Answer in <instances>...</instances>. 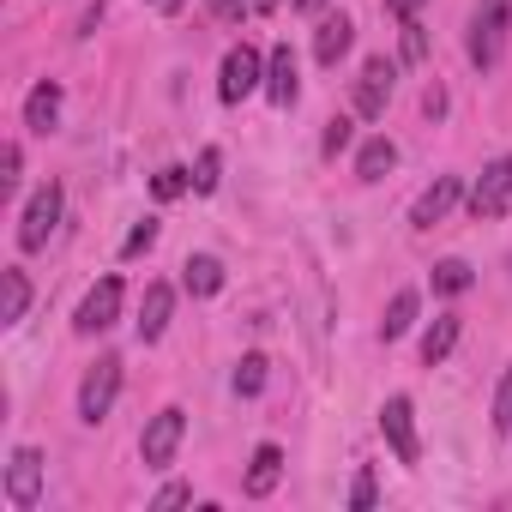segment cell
I'll return each instance as SVG.
<instances>
[{
    "mask_svg": "<svg viewBox=\"0 0 512 512\" xmlns=\"http://www.w3.org/2000/svg\"><path fill=\"white\" fill-rule=\"evenodd\" d=\"M404 61H428V31L416 19H404Z\"/></svg>",
    "mask_w": 512,
    "mask_h": 512,
    "instance_id": "obj_28",
    "label": "cell"
},
{
    "mask_svg": "<svg viewBox=\"0 0 512 512\" xmlns=\"http://www.w3.org/2000/svg\"><path fill=\"white\" fill-rule=\"evenodd\" d=\"M181 290L187 296H217L223 290V260H217V253H187V266H181Z\"/></svg>",
    "mask_w": 512,
    "mask_h": 512,
    "instance_id": "obj_15",
    "label": "cell"
},
{
    "mask_svg": "<svg viewBox=\"0 0 512 512\" xmlns=\"http://www.w3.org/2000/svg\"><path fill=\"white\" fill-rule=\"evenodd\" d=\"M55 121H61V85H55V79H43V85L25 97V127L49 139V133H55Z\"/></svg>",
    "mask_w": 512,
    "mask_h": 512,
    "instance_id": "obj_16",
    "label": "cell"
},
{
    "mask_svg": "<svg viewBox=\"0 0 512 512\" xmlns=\"http://www.w3.org/2000/svg\"><path fill=\"white\" fill-rule=\"evenodd\" d=\"M19 163H25V151H19V145H7V157H0V169H7L0 181H7V187H19Z\"/></svg>",
    "mask_w": 512,
    "mask_h": 512,
    "instance_id": "obj_32",
    "label": "cell"
},
{
    "mask_svg": "<svg viewBox=\"0 0 512 512\" xmlns=\"http://www.w3.org/2000/svg\"><path fill=\"white\" fill-rule=\"evenodd\" d=\"M0 284H7L0 320H7V326H19V320H25V308H31V284H25V272H19V266H13V272H0Z\"/></svg>",
    "mask_w": 512,
    "mask_h": 512,
    "instance_id": "obj_21",
    "label": "cell"
},
{
    "mask_svg": "<svg viewBox=\"0 0 512 512\" xmlns=\"http://www.w3.org/2000/svg\"><path fill=\"white\" fill-rule=\"evenodd\" d=\"M205 7H211V13H217V19H241V13H247V7H253V0H205Z\"/></svg>",
    "mask_w": 512,
    "mask_h": 512,
    "instance_id": "obj_33",
    "label": "cell"
},
{
    "mask_svg": "<svg viewBox=\"0 0 512 512\" xmlns=\"http://www.w3.org/2000/svg\"><path fill=\"white\" fill-rule=\"evenodd\" d=\"M434 290H440V296H464V290H470V266H464V260H440V266H434Z\"/></svg>",
    "mask_w": 512,
    "mask_h": 512,
    "instance_id": "obj_22",
    "label": "cell"
},
{
    "mask_svg": "<svg viewBox=\"0 0 512 512\" xmlns=\"http://www.w3.org/2000/svg\"><path fill=\"white\" fill-rule=\"evenodd\" d=\"M494 428L512 434V368H506V380H500V392H494Z\"/></svg>",
    "mask_w": 512,
    "mask_h": 512,
    "instance_id": "obj_27",
    "label": "cell"
},
{
    "mask_svg": "<svg viewBox=\"0 0 512 512\" xmlns=\"http://www.w3.org/2000/svg\"><path fill=\"white\" fill-rule=\"evenodd\" d=\"M380 434H386L392 458L416 470V458H422V440H416V410H410V398H386V404H380Z\"/></svg>",
    "mask_w": 512,
    "mask_h": 512,
    "instance_id": "obj_7",
    "label": "cell"
},
{
    "mask_svg": "<svg viewBox=\"0 0 512 512\" xmlns=\"http://www.w3.org/2000/svg\"><path fill=\"white\" fill-rule=\"evenodd\" d=\"M187 187H193L187 169H157V175H151V193H157V199H181Z\"/></svg>",
    "mask_w": 512,
    "mask_h": 512,
    "instance_id": "obj_25",
    "label": "cell"
},
{
    "mask_svg": "<svg viewBox=\"0 0 512 512\" xmlns=\"http://www.w3.org/2000/svg\"><path fill=\"white\" fill-rule=\"evenodd\" d=\"M350 37H356V25H350L344 13H326L320 31H314V61H320V67H338V61L350 55Z\"/></svg>",
    "mask_w": 512,
    "mask_h": 512,
    "instance_id": "obj_12",
    "label": "cell"
},
{
    "mask_svg": "<svg viewBox=\"0 0 512 512\" xmlns=\"http://www.w3.org/2000/svg\"><path fill=\"white\" fill-rule=\"evenodd\" d=\"M266 368H272L266 356H241V368H235V392H241V398H253V392L266 386Z\"/></svg>",
    "mask_w": 512,
    "mask_h": 512,
    "instance_id": "obj_23",
    "label": "cell"
},
{
    "mask_svg": "<svg viewBox=\"0 0 512 512\" xmlns=\"http://www.w3.org/2000/svg\"><path fill=\"white\" fill-rule=\"evenodd\" d=\"M7 500H13L19 512H31V506L43 500V452H37V446H19V452L7 458Z\"/></svg>",
    "mask_w": 512,
    "mask_h": 512,
    "instance_id": "obj_10",
    "label": "cell"
},
{
    "mask_svg": "<svg viewBox=\"0 0 512 512\" xmlns=\"http://www.w3.org/2000/svg\"><path fill=\"white\" fill-rule=\"evenodd\" d=\"M260 85H266V61H260V49L235 43V49L223 55V79H217V97H223V103H241V97H253Z\"/></svg>",
    "mask_w": 512,
    "mask_h": 512,
    "instance_id": "obj_6",
    "label": "cell"
},
{
    "mask_svg": "<svg viewBox=\"0 0 512 512\" xmlns=\"http://www.w3.org/2000/svg\"><path fill=\"white\" fill-rule=\"evenodd\" d=\"M506 205H512V157H494L470 187V217L494 223V217H506Z\"/></svg>",
    "mask_w": 512,
    "mask_h": 512,
    "instance_id": "obj_5",
    "label": "cell"
},
{
    "mask_svg": "<svg viewBox=\"0 0 512 512\" xmlns=\"http://www.w3.org/2000/svg\"><path fill=\"white\" fill-rule=\"evenodd\" d=\"M278 7V0H253V13H272Z\"/></svg>",
    "mask_w": 512,
    "mask_h": 512,
    "instance_id": "obj_36",
    "label": "cell"
},
{
    "mask_svg": "<svg viewBox=\"0 0 512 512\" xmlns=\"http://www.w3.org/2000/svg\"><path fill=\"white\" fill-rule=\"evenodd\" d=\"M151 7H163V13H175V7H181V0H151Z\"/></svg>",
    "mask_w": 512,
    "mask_h": 512,
    "instance_id": "obj_37",
    "label": "cell"
},
{
    "mask_svg": "<svg viewBox=\"0 0 512 512\" xmlns=\"http://www.w3.org/2000/svg\"><path fill=\"white\" fill-rule=\"evenodd\" d=\"M422 7H428V0H386V13H392V19H416Z\"/></svg>",
    "mask_w": 512,
    "mask_h": 512,
    "instance_id": "obj_34",
    "label": "cell"
},
{
    "mask_svg": "<svg viewBox=\"0 0 512 512\" xmlns=\"http://www.w3.org/2000/svg\"><path fill=\"white\" fill-rule=\"evenodd\" d=\"M181 440H187V410H181V404L157 410V416L145 422V434H139V458H145V470H169L175 452H181Z\"/></svg>",
    "mask_w": 512,
    "mask_h": 512,
    "instance_id": "obj_2",
    "label": "cell"
},
{
    "mask_svg": "<svg viewBox=\"0 0 512 512\" xmlns=\"http://www.w3.org/2000/svg\"><path fill=\"white\" fill-rule=\"evenodd\" d=\"M55 223H61V181H43V187L31 193V205H25V217H19V247H25V253L49 247Z\"/></svg>",
    "mask_w": 512,
    "mask_h": 512,
    "instance_id": "obj_4",
    "label": "cell"
},
{
    "mask_svg": "<svg viewBox=\"0 0 512 512\" xmlns=\"http://www.w3.org/2000/svg\"><path fill=\"white\" fill-rule=\"evenodd\" d=\"M217 169H223V151H217V145H205V151H199V163H193V193H211V187H217Z\"/></svg>",
    "mask_w": 512,
    "mask_h": 512,
    "instance_id": "obj_24",
    "label": "cell"
},
{
    "mask_svg": "<svg viewBox=\"0 0 512 512\" xmlns=\"http://www.w3.org/2000/svg\"><path fill=\"white\" fill-rule=\"evenodd\" d=\"M392 79H398V67H392L386 55L362 61V73H356V115H362V121H380V115H386V103H392Z\"/></svg>",
    "mask_w": 512,
    "mask_h": 512,
    "instance_id": "obj_8",
    "label": "cell"
},
{
    "mask_svg": "<svg viewBox=\"0 0 512 512\" xmlns=\"http://www.w3.org/2000/svg\"><path fill=\"white\" fill-rule=\"evenodd\" d=\"M266 91H272V103H278V109H290V103H296L302 79H296V49H290V43H278V49H272V61H266Z\"/></svg>",
    "mask_w": 512,
    "mask_h": 512,
    "instance_id": "obj_13",
    "label": "cell"
},
{
    "mask_svg": "<svg viewBox=\"0 0 512 512\" xmlns=\"http://www.w3.org/2000/svg\"><path fill=\"white\" fill-rule=\"evenodd\" d=\"M350 506H356V512H368V506H374V470H356V488H350Z\"/></svg>",
    "mask_w": 512,
    "mask_h": 512,
    "instance_id": "obj_30",
    "label": "cell"
},
{
    "mask_svg": "<svg viewBox=\"0 0 512 512\" xmlns=\"http://www.w3.org/2000/svg\"><path fill=\"white\" fill-rule=\"evenodd\" d=\"M296 7H302V13H326V0H296Z\"/></svg>",
    "mask_w": 512,
    "mask_h": 512,
    "instance_id": "obj_35",
    "label": "cell"
},
{
    "mask_svg": "<svg viewBox=\"0 0 512 512\" xmlns=\"http://www.w3.org/2000/svg\"><path fill=\"white\" fill-rule=\"evenodd\" d=\"M458 332H464V320H458V314H440V320H434V326L422 332V362H428V368H440V362L452 356Z\"/></svg>",
    "mask_w": 512,
    "mask_h": 512,
    "instance_id": "obj_18",
    "label": "cell"
},
{
    "mask_svg": "<svg viewBox=\"0 0 512 512\" xmlns=\"http://www.w3.org/2000/svg\"><path fill=\"white\" fill-rule=\"evenodd\" d=\"M410 326H416V290H398L392 308H386V320H380V338L392 344V338H404Z\"/></svg>",
    "mask_w": 512,
    "mask_h": 512,
    "instance_id": "obj_20",
    "label": "cell"
},
{
    "mask_svg": "<svg viewBox=\"0 0 512 512\" xmlns=\"http://www.w3.org/2000/svg\"><path fill=\"white\" fill-rule=\"evenodd\" d=\"M115 398H121V356H97V368L79 380V416L97 428L115 410Z\"/></svg>",
    "mask_w": 512,
    "mask_h": 512,
    "instance_id": "obj_3",
    "label": "cell"
},
{
    "mask_svg": "<svg viewBox=\"0 0 512 512\" xmlns=\"http://www.w3.org/2000/svg\"><path fill=\"white\" fill-rule=\"evenodd\" d=\"M151 241H157V217H145V223H139V229L121 241V260H139V253H145Z\"/></svg>",
    "mask_w": 512,
    "mask_h": 512,
    "instance_id": "obj_26",
    "label": "cell"
},
{
    "mask_svg": "<svg viewBox=\"0 0 512 512\" xmlns=\"http://www.w3.org/2000/svg\"><path fill=\"white\" fill-rule=\"evenodd\" d=\"M187 500H193V488H181V482H169V488H163V494H157L151 506H157V512H169V506H187Z\"/></svg>",
    "mask_w": 512,
    "mask_h": 512,
    "instance_id": "obj_31",
    "label": "cell"
},
{
    "mask_svg": "<svg viewBox=\"0 0 512 512\" xmlns=\"http://www.w3.org/2000/svg\"><path fill=\"white\" fill-rule=\"evenodd\" d=\"M278 476H284V446H253V464H247V494L260 500V494H272L278 488Z\"/></svg>",
    "mask_w": 512,
    "mask_h": 512,
    "instance_id": "obj_17",
    "label": "cell"
},
{
    "mask_svg": "<svg viewBox=\"0 0 512 512\" xmlns=\"http://www.w3.org/2000/svg\"><path fill=\"white\" fill-rule=\"evenodd\" d=\"M506 31H512V7H506V0H476V13H470V67L476 73L500 67Z\"/></svg>",
    "mask_w": 512,
    "mask_h": 512,
    "instance_id": "obj_1",
    "label": "cell"
},
{
    "mask_svg": "<svg viewBox=\"0 0 512 512\" xmlns=\"http://www.w3.org/2000/svg\"><path fill=\"white\" fill-rule=\"evenodd\" d=\"M115 320H121V278H103V284L79 302L73 332H79V338H97V332H109Z\"/></svg>",
    "mask_w": 512,
    "mask_h": 512,
    "instance_id": "obj_9",
    "label": "cell"
},
{
    "mask_svg": "<svg viewBox=\"0 0 512 512\" xmlns=\"http://www.w3.org/2000/svg\"><path fill=\"white\" fill-rule=\"evenodd\" d=\"M392 163H398V145H392V139H368L362 157H356V181H386Z\"/></svg>",
    "mask_w": 512,
    "mask_h": 512,
    "instance_id": "obj_19",
    "label": "cell"
},
{
    "mask_svg": "<svg viewBox=\"0 0 512 512\" xmlns=\"http://www.w3.org/2000/svg\"><path fill=\"white\" fill-rule=\"evenodd\" d=\"M169 314H175V290L169 284H151L145 302H139V344H157L169 332Z\"/></svg>",
    "mask_w": 512,
    "mask_h": 512,
    "instance_id": "obj_14",
    "label": "cell"
},
{
    "mask_svg": "<svg viewBox=\"0 0 512 512\" xmlns=\"http://www.w3.org/2000/svg\"><path fill=\"white\" fill-rule=\"evenodd\" d=\"M344 145H350V121H344V115H332V121H326V157H338Z\"/></svg>",
    "mask_w": 512,
    "mask_h": 512,
    "instance_id": "obj_29",
    "label": "cell"
},
{
    "mask_svg": "<svg viewBox=\"0 0 512 512\" xmlns=\"http://www.w3.org/2000/svg\"><path fill=\"white\" fill-rule=\"evenodd\" d=\"M458 175H434V187H422V199L410 205V229H434V223H446V211L458 205Z\"/></svg>",
    "mask_w": 512,
    "mask_h": 512,
    "instance_id": "obj_11",
    "label": "cell"
}]
</instances>
